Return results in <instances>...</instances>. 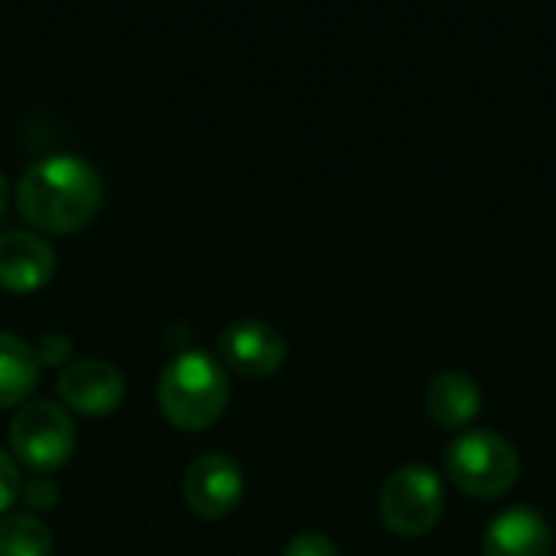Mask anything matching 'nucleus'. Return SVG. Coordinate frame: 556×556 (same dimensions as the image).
I'll return each instance as SVG.
<instances>
[{"instance_id": "obj_1", "label": "nucleus", "mask_w": 556, "mask_h": 556, "mask_svg": "<svg viewBox=\"0 0 556 556\" xmlns=\"http://www.w3.org/2000/svg\"><path fill=\"white\" fill-rule=\"evenodd\" d=\"M104 199L101 173L78 153H52L29 163L16 182V208L36 231L72 235L85 228Z\"/></svg>"}, {"instance_id": "obj_2", "label": "nucleus", "mask_w": 556, "mask_h": 556, "mask_svg": "<svg viewBox=\"0 0 556 556\" xmlns=\"http://www.w3.org/2000/svg\"><path fill=\"white\" fill-rule=\"evenodd\" d=\"M231 388L225 365L199 349L173 355L156 381V401L163 417L179 430H205L228 407Z\"/></svg>"}, {"instance_id": "obj_3", "label": "nucleus", "mask_w": 556, "mask_h": 556, "mask_svg": "<svg viewBox=\"0 0 556 556\" xmlns=\"http://www.w3.org/2000/svg\"><path fill=\"white\" fill-rule=\"evenodd\" d=\"M446 476L469 498H502L518 485L521 456L495 430H466L446 450Z\"/></svg>"}, {"instance_id": "obj_4", "label": "nucleus", "mask_w": 556, "mask_h": 556, "mask_svg": "<svg viewBox=\"0 0 556 556\" xmlns=\"http://www.w3.org/2000/svg\"><path fill=\"white\" fill-rule=\"evenodd\" d=\"M378 511L391 534L424 538L440 525L446 511V489L430 466H401L381 485Z\"/></svg>"}, {"instance_id": "obj_5", "label": "nucleus", "mask_w": 556, "mask_h": 556, "mask_svg": "<svg viewBox=\"0 0 556 556\" xmlns=\"http://www.w3.org/2000/svg\"><path fill=\"white\" fill-rule=\"evenodd\" d=\"M10 446L16 463L46 476L62 469L75 453V424L65 407L52 401H29L10 420Z\"/></svg>"}, {"instance_id": "obj_6", "label": "nucleus", "mask_w": 556, "mask_h": 556, "mask_svg": "<svg viewBox=\"0 0 556 556\" xmlns=\"http://www.w3.org/2000/svg\"><path fill=\"white\" fill-rule=\"evenodd\" d=\"M244 476L241 466L225 453H202L189 463L182 476V498L192 515L205 521H218L231 515L241 502Z\"/></svg>"}, {"instance_id": "obj_7", "label": "nucleus", "mask_w": 556, "mask_h": 556, "mask_svg": "<svg viewBox=\"0 0 556 556\" xmlns=\"http://www.w3.org/2000/svg\"><path fill=\"white\" fill-rule=\"evenodd\" d=\"M222 362L244 378H267L287 362V339L277 326L261 319H238L218 336Z\"/></svg>"}, {"instance_id": "obj_8", "label": "nucleus", "mask_w": 556, "mask_h": 556, "mask_svg": "<svg viewBox=\"0 0 556 556\" xmlns=\"http://www.w3.org/2000/svg\"><path fill=\"white\" fill-rule=\"evenodd\" d=\"M59 397L81 417H108L124 401V375L104 358H78L59 371Z\"/></svg>"}, {"instance_id": "obj_9", "label": "nucleus", "mask_w": 556, "mask_h": 556, "mask_svg": "<svg viewBox=\"0 0 556 556\" xmlns=\"http://www.w3.org/2000/svg\"><path fill=\"white\" fill-rule=\"evenodd\" d=\"M554 528L528 505H511L492 518L482 534V556H551Z\"/></svg>"}, {"instance_id": "obj_10", "label": "nucleus", "mask_w": 556, "mask_h": 556, "mask_svg": "<svg viewBox=\"0 0 556 556\" xmlns=\"http://www.w3.org/2000/svg\"><path fill=\"white\" fill-rule=\"evenodd\" d=\"M55 274V251L36 231L0 235V287L10 293H33Z\"/></svg>"}, {"instance_id": "obj_11", "label": "nucleus", "mask_w": 556, "mask_h": 556, "mask_svg": "<svg viewBox=\"0 0 556 556\" xmlns=\"http://www.w3.org/2000/svg\"><path fill=\"white\" fill-rule=\"evenodd\" d=\"M430 420L443 430L469 427L482 410V384L466 371H440L424 394Z\"/></svg>"}, {"instance_id": "obj_12", "label": "nucleus", "mask_w": 556, "mask_h": 556, "mask_svg": "<svg viewBox=\"0 0 556 556\" xmlns=\"http://www.w3.org/2000/svg\"><path fill=\"white\" fill-rule=\"evenodd\" d=\"M39 384V358L26 339L0 329V410L23 404Z\"/></svg>"}, {"instance_id": "obj_13", "label": "nucleus", "mask_w": 556, "mask_h": 556, "mask_svg": "<svg viewBox=\"0 0 556 556\" xmlns=\"http://www.w3.org/2000/svg\"><path fill=\"white\" fill-rule=\"evenodd\" d=\"M0 556H52V531L36 515H3Z\"/></svg>"}, {"instance_id": "obj_14", "label": "nucleus", "mask_w": 556, "mask_h": 556, "mask_svg": "<svg viewBox=\"0 0 556 556\" xmlns=\"http://www.w3.org/2000/svg\"><path fill=\"white\" fill-rule=\"evenodd\" d=\"M20 498H23L26 508H33V511H49V508L59 505V485H55L49 476H33V479L23 482Z\"/></svg>"}, {"instance_id": "obj_15", "label": "nucleus", "mask_w": 556, "mask_h": 556, "mask_svg": "<svg viewBox=\"0 0 556 556\" xmlns=\"http://www.w3.org/2000/svg\"><path fill=\"white\" fill-rule=\"evenodd\" d=\"M36 358H39V368L42 365H68V355H72V339L65 332H46L39 339V345H33Z\"/></svg>"}, {"instance_id": "obj_16", "label": "nucleus", "mask_w": 556, "mask_h": 556, "mask_svg": "<svg viewBox=\"0 0 556 556\" xmlns=\"http://www.w3.org/2000/svg\"><path fill=\"white\" fill-rule=\"evenodd\" d=\"M280 556H339V547H336L326 534H313V531H306V534L290 538Z\"/></svg>"}, {"instance_id": "obj_17", "label": "nucleus", "mask_w": 556, "mask_h": 556, "mask_svg": "<svg viewBox=\"0 0 556 556\" xmlns=\"http://www.w3.org/2000/svg\"><path fill=\"white\" fill-rule=\"evenodd\" d=\"M20 489H23V479H20V463L0 450V515L20 498Z\"/></svg>"}, {"instance_id": "obj_18", "label": "nucleus", "mask_w": 556, "mask_h": 556, "mask_svg": "<svg viewBox=\"0 0 556 556\" xmlns=\"http://www.w3.org/2000/svg\"><path fill=\"white\" fill-rule=\"evenodd\" d=\"M3 208H7V176L0 169V215H3Z\"/></svg>"}]
</instances>
